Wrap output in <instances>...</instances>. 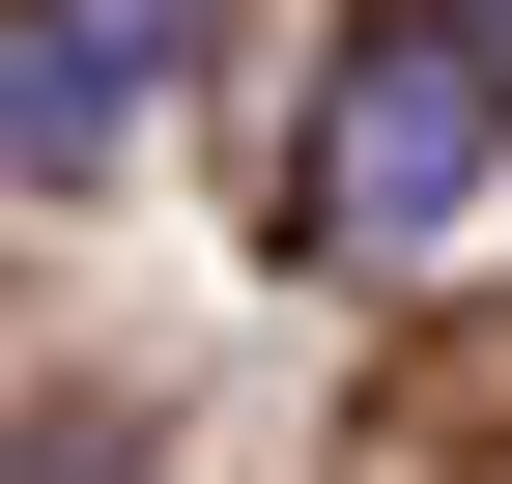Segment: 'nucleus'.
<instances>
[{
	"label": "nucleus",
	"mask_w": 512,
	"mask_h": 484,
	"mask_svg": "<svg viewBox=\"0 0 512 484\" xmlns=\"http://www.w3.org/2000/svg\"><path fill=\"white\" fill-rule=\"evenodd\" d=\"M171 57H200V0H29V29H0V171L86 200V171L171 114Z\"/></svg>",
	"instance_id": "nucleus-2"
},
{
	"label": "nucleus",
	"mask_w": 512,
	"mask_h": 484,
	"mask_svg": "<svg viewBox=\"0 0 512 484\" xmlns=\"http://www.w3.org/2000/svg\"><path fill=\"white\" fill-rule=\"evenodd\" d=\"M484 29H512V0H484Z\"/></svg>",
	"instance_id": "nucleus-3"
},
{
	"label": "nucleus",
	"mask_w": 512,
	"mask_h": 484,
	"mask_svg": "<svg viewBox=\"0 0 512 484\" xmlns=\"http://www.w3.org/2000/svg\"><path fill=\"white\" fill-rule=\"evenodd\" d=\"M484 171H512V29L484 0H399L313 86V228L342 257H427V228H484Z\"/></svg>",
	"instance_id": "nucleus-1"
}]
</instances>
